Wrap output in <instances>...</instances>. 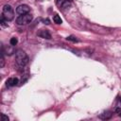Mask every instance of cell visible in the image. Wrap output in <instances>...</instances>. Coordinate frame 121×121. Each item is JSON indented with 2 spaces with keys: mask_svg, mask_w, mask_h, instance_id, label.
<instances>
[{
  "mask_svg": "<svg viewBox=\"0 0 121 121\" xmlns=\"http://www.w3.org/2000/svg\"><path fill=\"white\" fill-rule=\"evenodd\" d=\"M15 62L19 67H25L28 63V57L23 50H17L15 53Z\"/></svg>",
  "mask_w": 121,
  "mask_h": 121,
  "instance_id": "6da1fadb",
  "label": "cell"
},
{
  "mask_svg": "<svg viewBox=\"0 0 121 121\" xmlns=\"http://www.w3.org/2000/svg\"><path fill=\"white\" fill-rule=\"evenodd\" d=\"M32 21V15L30 13H26L23 15H20L16 18V24L19 26L27 25Z\"/></svg>",
  "mask_w": 121,
  "mask_h": 121,
  "instance_id": "7a4b0ae2",
  "label": "cell"
},
{
  "mask_svg": "<svg viewBox=\"0 0 121 121\" xmlns=\"http://www.w3.org/2000/svg\"><path fill=\"white\" fill-rule=\"evenodd\" d=\"M3 16L8 21H10V20L13 19V17H14V11H13V9H12L11 6L5 5L3 7Z\"/></svg>",
  "mask_w": 121,
  "mask_h": 121,
  "instance_id": "3957f363",
  "label": "cell"
},
{
  "mask_svg": "<svg viewBox=\"0 0 121 121\" xmlns=\"http://www.w3.org/2000/svg\"><path fill=\"white\" fill-rule=\"evenodd\" d=\"M29 11V7L27 5H20L16 8V12L19 14V15H23V14H26V13H28Z\"/></svg>",
  "mask_w": 121,
  "mask_h": 121,
  "instance_id": "277c9868",
  "label": "cell"
},
{
  "mask_svg": "<svg viewBox=\"0 0 121 121\" xmlns=\"http://www.w3.org/2000/svg\"><path fill=\"white\" fill-rule=\"evenodd\" d=\"M37 35L43 39H46V40H50L51 39V34L47 29H41L37 32Z\"/></svg>",
  "mask_w": 121,
  "mask_h": 121,
  "instance_id": "5b68a950",
  "label": "cell"
},
{
  "mask_svg": "<svg viewBox=\"0 0 121 121\" xmlns=\"http://www.w3.org/2000/svg\"><path fill=\"white\" fill-rule=\"evenodd\" d=\"M18 83H19V79L17 78H9L6 81L7 87H14V86L18 85Z\"/></svg>",
  "mask_w": 121,
  "mask_h": 121,
  "instance_id": "8992f818",
  "label": "cell"
},
{
  "mask_svg": "<svg viewBox=\"0 0 121 121\" xmlns=\"http://www.w3.org/2000/svg\"><path fill=\"white\" fill-rule=\"evenodd\" d=\"M112 116V112H110V111L103 112L102 113L99 114V118L102 119V120H108V119H111Z\"/></svg>",
  "mask_w": 121,
  "mask_h": 121,
  "instance_id": "52a82bcc",
  "label": "cell"
},
{
  "mask_svg": "<svg viewBox=\"0 0 121 121\" xmlns=\"http://www.w3.org/2000/svg\"><path fill=\"white\" fill-rule=\"evenodd\" d=\"M53 21H54L56 24H58V25H60V24H61V23H62L61 18H60V17L58 14L54 15V17H53Z\"/></svg>",
  "mask_w": 121,
  "mask_h": 121,
  "instance_id": "ba28073f",
  "label": "cell"
},
{
  "mask_svg": "<svg viewBox=\"0 0 121 121\" xmlns=\"http://www.w3.org/2000/svg\"><path fill=\"white\" fill-rule=\"evenodd\" d=\"M0 23H1V26H8V24H7V23H8V20H7L4 16L1 17V19H0Z\"/></svg>",
  "mask_w": 121,
  "mask_h": 121,
  "instance_id": "9c48e42d",
  "label": "cell"
},
{
  "mask_svg": "<svg viewBox=\"0 0 121 121\" xmlns=\"http://www.w3.org/2000/svg\"><path fill=\"white\" fill-rule=\"evenodd\" d=\"M70 5H71V2H70V0H65L62 4H61V7L63 8V9H66V8H68V7H70Z\"/></svg>",
  "mask_w": 121,
  "mask_h": 121,
  "instance_id": "30bf717a",
  "label": "cell"
},
{
  "mask_svg": "<svg viewBox=\"0 0 121 121\" xmlns=\"http://www.w3.org/2000/svg\"><path fill=\"white\" fill-rule=\"evenodd\" d=\"M17 43H18V40H17V38H15V37H12V38L10 39V41H9V43H10V45H12V46L16 45Z\"/></svg>",
  "mask_w": 121,
  "mask_h": 121,
  "instance_id": "8fae6325",
  "label": "cell"
},
{
  "mask_svg": "<svg viewBox=\"0 0 121 121\" xmlns=\"http://www.w3.org/2000/svg\"><path fill=\"white\" fill-rule=\"evenodd\" d=\"M66 40H67V41H72V42H74V43H76V42L78 41L75 36H68V37L66 38Z\"/></svg>",
  "mask_w": 121,
  "mask_h": 121,
  "instance_id": "7c38bea8",
  "label": "cell"
},
{
  "mask_svg": "<svg viewBox=\"0 0 121 121\" xmlns=\"http://www.w3.org/2000/svg\"><path fill=\"white\" fill-rule=\"evenodd\" d=\"M1 119H2V121H9V116L6 115L5 113H1Z\"/></svg>",
  "mask_w": 121,
  "mask_h": 121,
  "instance_id": "4fadbf2b",
  "label": "cell"
},
{
  "mask_svg": "<svg viewBox=\"0 0 121 121\" xmlns=\"http://www.w3.org/2000/svg\"><path fill=\"white\" fill-rule=\"evenodd\" d=\"M43 24H46V25L49 24V20H48V19H45V20H43Z\"/></svg>",
  "mask_w": 121,
  "mask_h": 121,
  "instance_id": "5bb4252c",
  "label": "cell"
},
{
  "mask_svg": "<svg viewBox=\"0 0 121 121\" xmlns=\"http://www.w3.org/2000/svg\"><path fill=\"white\" fill-rule=\"evenodd\" d=\"M65 0H57V2H58V4H60V5H61L63 2H64Z\"/></svg>",
  "mask_w": 121,
  "mask_h": 121,
  "instance_id": "9a60e30c",
  "label": "cell"
},
{
  "mask_svg": "<svg viewBox=\"0 0 121 121\" xmlns=\"http://www.w3.org/2000/svg\"><path fill=\"white\" fill-rule=\"evenodd\" d=\"M119 116H121V111H120V112H119Z\"/></svg>",
  "mask_w": 121,
  "mask_h": 121,
  "instance_id": "2e32d148",
  "label": "cell"
},
{
  "mask_svg": "<svg viewBox=\"0 0 121 121\" xmlns=\"http://www.w3.org/2000/svg\"><path fill=\"white\" fill-rule=\"evenodd\" d=\"M120 101H121V97H120Z\"/></svg>",
  "mask_w": 121,
  "mask_h": 121,
  "instance_id": "e0dca14e",
  "label": "cell"
}]
</instances>
